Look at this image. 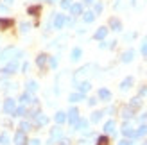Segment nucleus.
Wrapping results in <instances>:
<instances>
[{"label": "nucleus", "instance_id": "39448f33", "mask_svg": "<svg viewBox=\"0 0 147 145\" xmlns=\"http://www.w3.org/2000/svg\"><path fill=\"white\" fill-rule=\"evenodd\" d=\"M65 23H67V16L65 14H56L54 16V27L56 29H63Z\"/></svg>", "mask_w": 147, "mask_h": 145}, {"label": "nucleus", "instance_id": "423d86ee", "mask_svg": "<svg viewBox=\"0 0 147 145\" xmlns=\"http://www.w3.org/2000/svg\"><path fill=\"white\" fill-rule=\"evenodd\" d=\"M67 120L70 122L72 126H76V122L79 120V111H77V107H72V109L68 111V117H67Z\"/></svg>", "mask_w": 147, "mask_h": 145}, {"label": "nucleus", "instance_id": "a211bd4d", "mask_svg": "<svg viewBox=\"0 0 147 145\" xmlns=\"http://www.w3.org/2000/svg\"><path fill=\"white\" fill-rule=\"evenodd\" d=\"M122 134L127 136V138H135V131H133V129H131L127 124H124V127H122Z\"/></svg>", "mask_w": 147, "mask_h": 145}, {"label": "nucleus", "instance_id": "72a5a7b5", "mask_svg": "<svg viewBox=\"0 0 147 145\" xmlns=\"http://www.w3.org/2000/svg\"><path fill=\"white\" fill-rule=\"evenodd\" d=\"M0 145H9V136H7V133L0 134Z\"/></svg>", "mask_w": 147, "mask_h": 145}, {"label": "nucleus", "instance_id": "dca6fc26", "mask_svg": "<svg viewBox=\"0 0 147 145\" xmlns=\"http://www.w3.org/2000/svg\"><path fill=\"white\" fill-rule=\"evenodd\" d=\"M20 102L25 106V104H31V102H34V99L31 97V93H27V91H25V93H22V95H20Z\"/></svg>", "mask_w": 147, "mask_h": 145}, {"label": "nucleus", "instance_id": "c756f323", "mask_svg": "<svg viewBox=\"0 0 147 145\" xmlns=\"http://www.w3.org/2000/svg\"><path fill=\"white\" fill-rule=\"evenodd\" d=\"M11 25H13V21H11V20L0 18V31H4V29H7V27H11Z\"/></svg>", "mask_w": 147, "mask_h": 145}, {"label": "nucleus", "instance_id": "7c9ffc66", "mask_svg": "<svg viewBox=\"0 0 147 145\" xmlns=\"http://www.w3.org/2000/svg\"><path fill=\"white\" fill-rule=\"evenodd\" d=\"M147 134V126H140L138 127V131H135V138H140V136Z\"/></svg>", "mask_w": 147, "mask_h": 145}, {"label": "nucleus", "instance_id": "ddd939ff", "mask_svg": "<svg viewBox=\"0 0 147 145\" xmlns=\"http://www.w3.org/2000/svg\"><path fill=\"white\" fill-rule=\"evenodd\" d=\"M131 86H133V77H126L124 81L120 83V90L122 91H126V90H129Z\"/></svg>", "mask_w": 147, "mask_h": 145}, {"label": "nucleus", "instance_id": "473e14b6", "mask_svg": "<svg viewBox=\"0 0 147 145\" xmlns=\"http://www.w3.org/2000/svg\"><path fill=\"white\" fill-rule=\"evenodd\" d=\"M41 11V7L40 5H32V7H29V9H27V13L29 14H32V16H36V14H38Z\"/></svg>", "mask_w": 147, "mask_h": 145}, {"label": "nucleus", "instance_id": "49530a36", "mask_svg": "<svg viewBox=\"0 0 147 145\" xmlns=\"http://www.w3.org/2000/svg\"><path fill=\"white\" fill-rule=\"evenodd\" d=\"M22 70H24V72H27V70H29V63H24V66H22Z\"/></svg>", "mask_w": 147, "mask_h": 145}, {"label": "nucleus", "instance_id": "cd10ccee", "mask_svg": "<svg viewBox=\"0 0 147 145\" xmlns=\"http://www.w3.org/2000/svg\"><path fill=\"white\" fill-rule=\"evenodd\" d=\"M140 106H142V100H140V97H135V99H131L129 107H133V109H138Z\"/></svg>", "mask_w": 147, "mask_h": 145}, {"label": "nucleus", "instance_id": "a878e982", "mask_svg": "<svg viewBox=\"0 0 147 145\" xmlns=\"http://www.w3.org/2000/svg\"><path fill=\"white\" fill-rule=\"evenodd\" d=\"M131 117H133V107H129V106L122 107V118H131Z\"/></svg>", "mask_w": 147, "mask_h": 145}, {"label": "nucleus", "instance_id": "7ed1b4c3", "mask_svg": "<svg viewBox=\"0 0 147 145\" xmlns=\"http://www.w3.org/2000/svg\"><path fill=\"white\" fill-rule=\"evenodd\" d=\"M63 138V131H61V127H54L52 131H50V138H49V143H54L57 140H61Z\"/></svg>", "mask_w": 147, "mask_h": 145}, {"label": "nucleus", "instance_id": "37998d69", "mask_svg": "<svg viewBox=\"0 0 147 145\" xmlns=\"http://www.w3.org/2000/svg\"><path fill=\"white\" fill-rule=\"evenodd\" d=\"M40 143H41V142H40V140H36V138L29 142V145H40Z\"/></svg>", "mask_w": 147, "mask_h": 145}, {"label": "nucleus", "instance_id": "b1692460", "mask_svg": "<svg viewBox=\"0 0 147 145\" xmlns=\"http://www.w3.org/2000/svg\"><path fill=\"white\" fill-rule=\"evenodd\" d=\"M104 131H106V133H109V134L115 133V122H113V120H108L106 124H104Z\"/></svg>", "mask_w": 147, "mask_h": 145}, {"label": "nucleus", "instance_id": "4c0bfd02", "mask_svg": "<svg viewBox=\"0 0 147 145\" xmlns=\"http://www.w3.org/2000/svg\"><path fill=\"white\" fill-rule=\"evenodd\" d=\"M140 52H142V54L147 57V41H144V43H142V48H140Z\"/></svg>", "mask_w": 147, "mask_h": 145}, {"label": "nucleus", "instance_id": "e433bc0d", "mask_svg": "<svg viewBox=\"0 0 147 145\" xmlns=\"http://www.w3.org/2000/svg\"><path fill=\"white\" fill-rule=\"evenodd\" d=\"M20 29H22V32H29V29H31V25H29V23H25V21H24V23L20 25Z\"/></svg>", "mask_w": 147, "mask_h": 145}, {"label": "nucleus", "instance_id": "f3484780", "mask_svg": "<svg viewBox=\"0 0 147 145\" xmlns=\"http://www.w3.org/2000/svg\"><path fill=\"white\" fill-rule=\"evenodd\" d=\"M81 56H83V50H81L79 47H76V48L72 50V56H70V57H72V61L76 63V61H79V59H81Z\"/></svg>", "mask_w": 147, "mask_h": 145}, {"label": "nucleus", "instance_id": "9b49d317", "mask_svg": "<svg viewBox=\"0 0 147 145\" xmlns=\"http://www.w3.org/2000/svg\"><path fill=\"white\" fill-rule=\"evenodd\" d=\"M109 27H111L115 32H120L122 31V23H120L119 18H111V20H109Z\"/></svg>", "mask_w": 147, "mask_h": 145}, {"label": "nucleus", "instance_id": "20e7f679", "mask_svg": "<svg viewBox=\"0 0 147 145\" xmlns=\"http://www.w3.org/2000/svg\"><path fill=\"white\" fill-rule=\"evenodd\" d=\"M32 117H34V124H36V126H40V127H41V126H47V124H49V118H47V117H45L43 113H34Z\"/></svg>", "mask_w": 147, "mask_h": 145}, {"label": "nucleus", "instance_id": "0eeeda50", "mask_svg": "<svg viewBox=\"0 0 147 145\" xmlns=\"http://www.w3.org/2000/svg\"><path fill=\"white\" fill-rule=\"evenodd\" d=\"M14 100L13 99H5V102H4V111H5V115H13V111H14Z\"/></svg>", "mask_w": 147, "mask_h": 145}, {"label": "nucleus", "instance_id": "2f4dec72", "mask_svg": "<svg viewBox=\"0 0 147 145\" xmlns=\"http://www.w3.org/2000/svg\"><path fill=\"white\" fill-rule=\"evenodd\" d=\"M102 115H104V111H95V113L92 115V122H93V124H97V122L102 118Z\"/></svg>", "mask_w": 147, "mask_h": 145}, {"label": "nucleus", "instance_id": "ea45409f", "mask_svg": "<svg viewBox=\"0 0 147 145\" xmlns=\"http://www.w3.org/2000/svg\"><path fill=\"white\" fill-rule=\"evenodd\" d=\"M88 104H90V106H95V104H97V99H95V97L88 99Z\"/></svg>", "mask_w": 147, "mask_h": 145}, {"label": "nucleus", "instance_id": "5701e85b", "mask_svg": "<svg viewBox=\"0 0 147 145\" xmlns=\"http://www.w3.org/2000/svg\"><path fill=\"white\" fill-rule=\"evenodd\" d=\"M25 113H27V109H25V106L22 104L20 107H14V111H13V117H24Z\"/></svg>", "mask_w": 147, "mask_h": 145}, {"label": "nucleus", "instance_id": "a19ab883", "mask_svg": "<svg viewBox=\"0 0 147 145\" xmlns=\"http://www.w3.org/2000/svg\"><path fill=\"white\" fill-rule=\"evenodd\" d=\"M119 145H133V142H131V140H122Z\"/></svg>", "mask_w": 147, "mask_h": 145}, {"label": "nucleus", "instance_id": "412c9836", "mask_svg": "<svg viewBox=\"0 0 147 145\" xmlns=\"http://www.w3.org/2000/svg\"><path fill=\"white\" fill-rule=\"evenodd\" d=\"M74 127H76L77 131H84V129L88 127V122H86L84 118H79V120L76 122V126H74Z\"/></svg>", "mask_w": 147, "mask_h": 145}, {"label": "nucleus", "instance_id": "4468645a", "mask_svg": "<svg viewBox=\"0 0 147 145\" xmlns=\"http://www.w3.org/2000/svg\"><path fill=\"white\" fill-rule=\"evenodd\" d=\"M70 13L74 14V16L83 14V5H81V4H72V5H70Z\"/></svg>", "mask_w": 147, "mask_h": 145}, {"label": "nucleus", "instance_id": "2eb2a0df", "mask_svg": "<svg viewBox=\"0 0 147 145\" xmlns=\"http://www.w3.org/2000/svg\"><path fill=\"white\" fill-rule=\"evenodd\" d=\"M47 61H49V56L47 54H40L38 57H36V64H38L40 68H43L47 64Z\"/></svg>", "mask_w": 147, "mask_h": 145}, {"label": "nucleus", "instance_id": "79ce46f5", "mask_svg": "<svg viewBox=\"0 0 147 145\" xmlns=\"http://www.w3.org/2000/svg\"><path fill=\"white\" fill-rule=\"evenodd\" d=\"M102 11V4H95V13H100Z\"/></svg>", "mask_w": 147, "mask_h": 145}, {"label": "nucleus", "instance_id": "8fccbe9b", "mask_svg": "<svg viewBox=\"0 0 147 145\" xmlns=\"http://www.w3.org/2000/svg\"><path fill=\"white\" fill-rule=\"evenodd\" d=\"M84 2H86V4H93V2H95V0H84Z\"/></svg>", "mask_w": 147, "mask_h": 145}, {"label": "nucleus", "instance_id": "603ef678", "mask_svg": "<svg viewBox=\"0 0 147 145\" xmlns=\"http://www.w3.org/2000/svg\"><path fill=\"white\" fill-rule=\"evenodd\" d=\"M142 145H147V142H144V143H142Z\"/></svg>", "mask_w": 147, "mask_h": 145}, {"label": "nucleus", "instance_id": "9d476101", "mask_svg": "<svg viewBox=\"0 0 147 145\" xmlns=\"http://www.w3.org/2000/svg\"><path fill=\"white\" fill-rule=\"evenodd\" d=\"M135 59V50H126V52H124L122 54V63H131V61H133Z\"/></svg>", "mask_w": 147, "mask_h": 145}, {"label": "nucleus", "instance_id": "6e6552de", "mask_svg": "<svg viewBox=\"0 0 147 145\" xmlns=\"http://www.w3.org/2000/svg\"><path fill=\"white\" fill-rule=\"evenodd\" d=\"M97 95H99V99H100V100H104V102H109V100H111V91L106 90V88H100Z\"/></svg>", "mask_w": 147, "mask_h": 145}, {"label": "nucleus", "instance_id": "f8f14e48", "mask_svg": "<svg viewBox=\"0 0 147 145\" xmlns=\"http://www.w3.org/2000/svg\"><path fill=\"white\" fill-rule=\"evenodd\" d=\"M106 34H108V29H106V27H100V29H97V31H95L93 38H95V40H104Z\"/></svg>", "mask_w": 147, "mask_h": 145}, {"label": "nucleus", "instance_id": "c9c22d12", "mask_svg": "<svg viewBox=\"0 0 147 145\" xmlns=\"http://www.w3.org/2000/svg\"><path fill=\"white\" fill-rule=\"evenodd\" d=\"M49 63H50V68H56L57 66V57H49Z\"/></svg>", "mask_w": 147, "mask_h": 145}, {"label": "nucleus", "instance_id": "393cba45", "mask_svg": "<svg viewBox=\"0 0 147 145\" xmlns=\"http://www.w3.org/2000/svg\"><path fill=\"white\" fill-rule=\"evenodd\" d=\"M34 91H38V83H36V81H29L27 83V93H34Z\"/></svg>", "mask_w": 147, "mask_h": 145}, {"label": "nucleus", "instance_id": "3c124183", "mask_svg": "<svg viewBox=\"0 0 147 145\" xmlns=\"http://www.w3.org/2000/svg\"><path fill=\"white\" fill-rule=\"evenodd\" d=\"M4 2H5V4H13V0H4Z\"/></svg>", "mask_w": 147, "mask_h": 145}, {"label": "nucleus", "instance_id": "c03bdc74", "mask_svg": "<svg viewBox=\"0 0 147 145\" xmlns=\"http://www.w3.org/2000/svg\"><path fill=\"white\" fill-rule=\"evenodd\" d=\"M124 2V0H117V2H115V9H120V4Z\"/></svg>", "mask_w": 147, "mask_h": 145}, {"label": "nucleus", "instance_id": "58836bf2", "mask_svg": "<svg viewBox=\"0 0 147 145\" xmlns=\"http://www.w3.org/2000/svg\"><path fill=\"white\" fill-rule=\"evenodd\" d=\"M70 2H68V0H63V2H61V7H63V9H70Z\"/></svg>", "mask_w": 147, "mask_h": 145}, {"label": "nucleus", "instance_id": "c85d7f7f", "mask_svg": "<svg viewBox=\"0 0 147 145\" xmlns=\"http://www.w3.org/2000/svg\"><path fill=\"white\" fill-rule=\"evenodd\" d=\"M54 118H56V122H57V124H65V120H67V115H65L63 111H57Z\"/></svg>", "mask_w": 147, "mask_h": 145}, {"label": "nucleus", "instance_id": "bb28decb", "mask_svg": "<svg viewBox=\"0 0 147 145\" xmlns=\"http://www.w3.org/2000/svg\"><path fill=\"white\" fill-rule=\"evenodd\" d=\"M31 129H32V124H31V122H20V131H24V133H29V131H31Z\"/></svg>", "mask_w": 147, "mask_h": 145}, {"label": "nucleus", "instance_id": "f257e3e1", "mask_svg": "<svg viewBox=\"0 0 147 145\" xmlns=\"http://www.w3.org/2000/svg\"><path fill=\"white\" fill-rule=\"evenodd\" d=\"M18 57H22V52L16 47H7L0 52V61L5 63V61H16Z\"/></svg>", "mask_w": 147, "mask_h": 145}, {"label": "nucleus", "instance_id": "f704fd0d", "mask_svg": "<svg viewBox=\"0 0 147 145\" xmlns=\"http://www.w3.org/2000/svg\"><path fill=\"white\" fill-rule=\"evenodd\" d=\"M97 145H109V140H108V136H99V140H97Z\"/></svg>", "mask_w": 147, "mask_h": 145}, {"label": "nucleus", "instance_id": "09e8293b", "mask_svg": "<svg viewBox=\"0 0 147 145\" xmlns=\"http://www.w3.org/2000/svg\"><path fill=\"white\" fill-rule=\"evenodd\" d=\"M0 11H7V7L5 5H0Z\"/></svg>", "mask_w": 147, "mask_h": 145}, {"label": "nucleus", "instance_id": "de8ad7c7", "mask_svg": "<svg viewBox=\"0 0 147 145\" xmlns=\"http://www.w3.org/2000/svg\"><path fill=\"white\" fill-rule=\"evenodd\" d=\"M145 120H147V115L144 113V115H142V117H140V122H145Z\"/></svg>", "mask_w": 147, "mask_h": 145}, {"label": "nucleus", "instance_id": "1a4fd4ad", "mask_svg": "<svg viewBox=\"0 0 147 145\" xmlns=\"http://www.w3.org/2000/svg\"><path fill=\"white\" fill-rule=\"evenodd\" d=\"M14 143L16 145H25L27 143V136H25L24 131H18L16 134H14Z\"/></svg>", "mask_w": 147, "mask_h": 145}, {"label": "nucleus", "instance_id": "6ab92c4d", "mask_svg": "<svg viewBox=\"0 0 147 145\" xmlns=\"http://www.w3.org/2000/svg\"><path fill=\"white\" fill-rule=\"evenodd\" d=\"M68 100H70V102H79V100H84V93H81V91L72 93V95L68 97Z\"/></svg>", "mask_w": 147, "mask_h": 145}, {"label": "nucleus", "instance_id": "f03ea898", "mask_svg": "<svg viewBox=\"0 0 147 145\" xmlns=\"http://www.w3.org/2000/svg\"><path fill=\"white\" fill-rule=\"evenodd\" d=\"M16 70H18V63H16V61H7V64L2 68V74H4V75H11V74H14Z\"/></svg>", "mask_w": 147, "mask_h": 145}, {"label": "nucleus", "instance_id": "a18cd8bd", "mask_svg": "<svg viewBox=\"0 0 147 145\" xmlns=\"http://www.w3.org/2000/svg\"><path fill=\"white\" fill-rule=\"evenodd\" d=\"M145 93H147V88H145V86H142V88H140V97L145 95Z\"/></svg>", "mask_w": 147, "mask_h": 145}, {"label": "nucleus", "instance_id": "aec40b11", "mask_svg": "<svg viewBox=\"0 0 147 145\" xmlns=\"http://www.w3.org/2000/svg\"><path fill=\"white\" fill-rule=\"evenodd\" d=\"M90 88H92L90 81H84V83H81V84L77 86V90H79L81 93H88V91H90Z\"/></svg>", "mask_w": 147, "mask_h": 145}, {"label": "nucleus", "instance_id": "4be33fe9", "mask_svg": "<svg viewBox=\"0 0 147 145\" xmlns=\"http://www.w3.org/2000/svg\"><path fill=\"white\" fill-rule=\"evenodd\" d=\"M83 20L86 21V23H92V21L95 20V13H93V11H86V13H83Z\"/></svg>", "mask_w": 147, "mask_h": 145}]
</instances>
